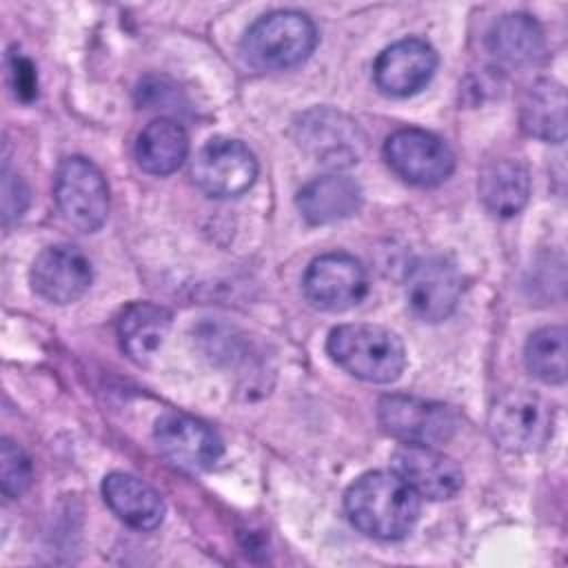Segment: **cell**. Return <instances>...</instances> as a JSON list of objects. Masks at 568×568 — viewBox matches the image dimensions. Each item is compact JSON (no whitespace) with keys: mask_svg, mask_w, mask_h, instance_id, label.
Returning <instances> with one entry per match:
<instances>
[{"mask_svg":"<svg viewBox=\"0 0 568 568\" xmlns=\"http://www.w3.org/2000/svg\"><path fill=\"white\" fill-rule=\"evenodd\" d=\"M521 129L544 142L566 140V91L555 80H535L519 100Z\"/></svg>","mask_w":568,"mask_h":568,"instance_id":"obj_19","label":"cell"},{"mask_svg":"<svg viewBox=\"0 0 568 568\" xmlns=\"http://www.w3.org/2000/svg\"><path fill=\"white\" fill-rule=\"evenodd\" d=\"M189 155V135L171 118L149 122L135 142V160L151 175H169L182 166Z\"/></svg>","mask_w":568,"mask_h":568,"instance_id":"obj_21","label":"cell"},{"mask_svg":"<svg viewBox=\"0 0 568 568\" xmlns=\"http://www.w3.org/2000/svg\"><path fill=\"white\" fill-rule=\"evenodd\" d=\"M526 368L544 384L566 382V331L561 326H544L535 331L524 348Z\"/></svg>","mask_w":568,"mask_h":568,"instance_id":"obj_23","label":"cell"},{"mask_svg":"<svg viewBox=\"0 0 568 568\" xmlns=\"http://www.w3.org/2000/svg\"><path fill=\"white\" fill-rule=\"evenodd\" d=\"M9 78H11L16 98H20L22 102H31L36 98L38 75H36V69L29 58H24L20 53H11L9 55Z\"/></svg>","mask_w":568,"mask_h":568,"instance_id":"obj_25","label":"cell"},{"mask_svg":"<svg viewBox=\"0 0 568 568\" xmlns=\"http://www.w3.org/2000/svg\"><path fill=\"white\" fill-rule=\"evenodd\" d=\"M479 197L497 217L517 215L530 195V178L519 160L499 158L488 162L479 173Z\"/></svg>","mask_w":568,"mask_h":568,"instance_id":"obj_20","label":"cell"},{"mask_svg":"<svg viewBox=\"0 0 568 568\" xmlns=\"http://www.w3.org/2000/svg\"><path fill=\"white\" fill-rule=\"evenodd\" d=\"M295 204L308 224H333L359 211L362 189L348 175L328 173L306 182L297 191Z\"/></svg>","mask_w":568,"mask_h":568,"instance_id":"obj_16","label":"cell"},{"mask_svg":"<svg viewBox=\"0 0 568 568\" xmlns=\"http://www.w3.org/2000/svg\"><path fill=\"white\" fill-rule=\"evenodd\" d=\"M486 47L497 62L515 69L535 67L546 55V38L528 13H506L497 18L486 36Z\"/></svg>","mask_w":568,"mask_h":568,"instance_id":"obj_18","label":"cell"},{"mask_svg":"<svg viewBox=\"0 0 568 568\" xmlns=\"http://www.w3.org/2000/svg\"><path fill=\"white\" fill-rule=\"evenodd\" d=\"M437 71V51L419 38H404L386 47L375 64L373 80L377 89L393 98L419 93Z\"/></svg>","mask_w":568,"mask_h":568,"instance_id":"obj_15","label":"cell"},{"mask_svg":"<svg viewBox=\"0 0 568 568\" xmlns=\"http://www.w3.org/2000/svg\"><path fill=\"white\" fill-rule=\"evenodd\" d=\"M293 135L302 151L333 169L359 162L366 151V138L357 122L328 106L304 111L293 124Z\"/></svg>","mask_w":568,"mask_h":568,"instance_id":"obj_6","label":"cell"},{"mask_svg":"<svg viewBox=\"0 0 568 568\" xmlns=\"http://www.w3.org/2000/svg\"><path fill=\"white\" fill-rule=\"evenodd\" d=\"M379 426L404 444L437 446L457 430V415L450 406L417 395L390 393L377 402Z\"/></svg>","mask_w":568,"mask_h":568,"instance_id":"obj_7","label":"cell"},{"mask_svg":"<svg viewBox=\"0 0 568 568\" xmlns=\"http://www.w3.org/2000/svg\"><path fill=\"white\" fill-rule=\"evenodd\" d=\"M488 430L501 448L530 453L548 442L552 433V410L539 395L510 390L493 404Z\"/></svg>","mask_w":568,"mask_h":568,"instance_id":"obj_8","label":"cell"},{"mask_svg":"<svg viewBox=\"0 0 568 568\" xmlns=\"http://www.w3.org/2000/svg\"><path fill=\"white\" fill-rule=\"evenodd\" d=\"M390 470L422 499H450L464 486L462 468L433 446L404 444L390 457Z\"/></svg>","mask_w":568,"mask_h":568,"instance_id":"obj_14","label":"cell"},{"mask_svg":"<svg viewBox=\"0 0 568 568\" xmlns=\"http://www.w3.org/2000/svg\"><path fill=\"white\" fill-rule=\"evenodd\" d=\"M317 44V31L300 11H271L257 18L244 33L240 51L260 71H284L302 64Z\"/></svg>","mask_w":568,"mask_h":568,"instance_id":"obj_3","label":"cell"},{"mask_svg":"<svg viewBox=\"0 0 568 568\" xmlns=\"http://www.w3.org/2000/svg\"><path fill=\"white\" fill-rule=\"evenodd\" d=\"M31 288L51 304L80 300L93 280L89 257L73 244H51L40 251L29 271Z\"/></svg>","mask_w":568,"mask_h":568,"instance_id":"obj_13","label":"cell"},{"mask_svg":"<svg viewBox=\"0 0 568 568\" xmlns=\"http://www.w3.org/2000/svg\"><path fill=\"white\" fill-rule=\"evenodd\" d=\"M382 153L397 178L422 189L439 186L455 169L450 146L439 135L417 126L393 131L384 140Z\"/></svg>","mask_w":568,"mask_h":568,"instance_id":"obj_4","label":"cell"},{"mask_svg":"<svg viewBox=\"0 0 568 568\" xmlns=\"http://www.w3.org/2000/svg\"><path fill=\"white\" fill-rule=\"evenodd\" d=\"M326 351L339 368L371 384H390L406 366L399 335L379 324H342L328 333Z\"/></svg>","mask_w":568,"mask_h":568,"instance_id":"obj_2","label":"cell"},{"mask_svg":"<svg viewBox=\"0 0 568 568\" xmlns=\"http://www.w3.org/2000/svg\"><path fill=\"white\" fill-rule=\"evenodd\" d=\"M348 521L366 537L404 539L419 519V497L393 470L359 475L344 493Z\"/></svg>","mask_w":568,"mask_h":568,"instance_id":"obj_1","label":"cell"},{"mask_svg":"<svg viewBox=\"0 0 568 568\" xmlns=\"http://www.w3.org/2000/svg\"><path fill=\"white\" fill-rule=\"evenodd\" d=\"M53 197L62 217L78 231H98L109 213V186L102 171L82 155L64 158L53 180Z\"/></svg>","mask_w":568,"mask_h":568,"instance_id":"obj_5","label":"cell"},{"mask_svg":"<svg viewBox=\"0 0 568 568\" xmlns=\"http://www.w3.org/2000/svg\"><path fill=\"white\" fill-rule=\"evenodd\" d=\"M102 497L113 515L135 530H153L164 519L160 493L129 473H109L102 479Z\"/></svg>","mask_w":568,"mask_h":568,"instance_id":"obj_17","label":"cell"},{"mask_svg":"<svg viewBox=\"0 0 568 568\" xmlns=\"http://www.w3.org/2000/svg\"><path fill=\"white\" fill-rule=\"evenodd\" d=\"M169 328L171 313L151 302H133L118 317L120 346L135 362H146L160 348Z\"/></svg>","mask_w":568,"mask_h":568,"instance_id":"obj_22","label":"cell"},{"mask_svg":"<svg viewBox=\"0 0 568 568\" xmlns=\"http://www.w3.org/2000/svg\"><path fill=\"white\" fill-rule=\"evenodd\" d=\"M191 178L211 197H235L253 186L257 160L240 140L211 138L195 153Z\"/></svg>","mask_w":568,"mask_h":568,"instance_id":"obj_9","label":"cell"},{"mask_svg":"<svg viewBox=\"0 0 568 568\" xmlns=\"http://www.w3.org/2000/svg\"><path fill=\"white\" fill-rule=\"evenodd\" d=\"M306 300L326 313H342L357 306L368 293V275L362 262L335 251L315 257L302 280Z\"/></svg>","mask_w":568,"mask_h":568,"instance_id":"obj_10","label":"cell"},{"mask_svg":"<svg viewBox=\"0 0 568 568\" xmlns=\"http://www.w3.org/2000/svg\"><path fill=\"white\" fill-rule=\"evenodd\" d=\"M33 479V468L29 455L9 437L0 444V486L11 499L22 497Z\"/></svg>","mask_w":568,"mask_h":568,"instance_id":"obj_24","label":"cell"},{"mask_svg":"<svg viewBox=\"0 0 568 568\" xmlns=\"http://www.w3.org/2000/svg\"><path fill=\"white\" fill-rule=\"evenodd\" d=\"M153 442L166 462L191 473L211 468L224 450L220 435L206 422L178 410L158 417Z\"/></svg>","mask_w":568,"mask_h":568,"instance_id":"obj_11","label":"cell"},{"mask_svg":"<svg viewBox=\"0 0 568 568\" xmlns=\"http://www.w3.org/2000/svg\"><path fill=\"white\" fill-rule=\"evenodd\" d=\"M406 306L428 324L446 320L462 297V275L444 257H426L410 266L406 275Z\"/></svg>","mask_w":568,"mask_h":568,"instance_id":"obj_12","label":"cell"}]
</instances>
